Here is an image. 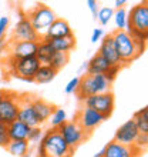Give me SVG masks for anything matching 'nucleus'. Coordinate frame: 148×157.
Returning a JSON list of instances; mask_svg holds the SVG:
<instances>
[{"instance_id":"27","label":"nucleus","mask_w":148,"mask_h":157,"mask_svg":"<svg viewBox=\"0 0 148 157\" xmlns=\"http://www.w3.org/2000/svg\"><path fill=\"white\" fill-rule=\"evenodd\" d=\"M68 59H70V54H67V53H54L53 59L49 63V66L53 67L54 70L58 73V70H61L63 67L68 63Z\"/></svg>"},{"instance_id":"43","label":"nucleus","mask_w":148,"mask_h":157,"mask_svg":"<svg viewBox=\"0 0 148 157\" xmlns=\"http://www.w3.org/2000/svg\"><path fill=\"white\" fill-rule=\"evenodd\" d=\"M24 157H30V154H26V156Z\"/></svg>"},{"instance_id":"16","label":"nucleus","mask_w":148,"mask_h":157,"mask_svg":"<svg viewBox=\"0 0 148 157\" xmlns=\"http://www.w3.org/2000/svg\"><path fill=\"white\" fill-rule=\"evenodd\" d=\"M97 53H98L103 59H105L111 66H118V67L123 66V63L120 60V56L117 54V52H115V47H114V43H113L111 34L105 36V37L101 40V44H100Z\"/></svg>"},{"instance_id":"7","label":"nucleus","mask_w":148,"mask_h":157,"mask_svg":"<svg viewBox=\"0 0 148 157\" xmlns=\"http://www.w3.org/2000/svg\"><path fill=\"white\" fill-rule=\"evenodd\" d=\"M19 110H20V96L16 91H9L4 90L3 100L0 103V117H2V123L10 124L17 120L19 116Z\"/></svg>"},{"instance_id":"33","label":"nucleus","mask_w":148,"mask_h":157,"mask_svg":"<svg viewBox=\"0 0 148 157\" xmlns=\"http://www.w3.org/2000/svg\"><path fill=\"white\" fill-rule=\"evenodd\" d=\"M10 25V19L7 16L0 17V41L6 40V34H7V29Z\"/></svg>"},{"instance_id":"9","label":"nucleus","mask_w":148,"mask_h":157,"mask_svg":"<svg viewBox=\"0 0 148 157\" xmlns=\"http://www.w3.org/2000/svg\"><path fill=\"white\" fill-rule=\"evenodd\" d=\"M104 120H107L103 114L97 113L95 110L90 107L83 106L81 109H78V112L74 116V121H77V124L87 133V136L93 133L94 128H97Z\"/></svg>"},{"instance_id":"8","label":"nucleus","mask_w":148,"mask_h":157,"mask_svg":"<svg viewBox=\"0 0 148 157\" xmlns=\"http://www.w3.org/2000/svg\"><path fill=\"white\" fill-rule=\"evenodd\" d=\"M83 106L93 109L97 113L103 114L105 119H108L113 114V112H114L115 99H114V94L111 91H108V93H103V94H94L87 97L83 101Z\"/></svg>"},{"instance_id":"4","label":"nucleus","mask_w":148,"mask_h":157,"mask_svg":"<svg viewBox=\"0 0 148 157\" xmlns=\"http://www.w3.org/2000/svg\"><path fill=\"white\" fill-rule=\"evenodd\" d=\"M26 17L30 20L33 29L36 30V33L39 34V37H44L49 27L54 23V20L57 19L56 13L51 7H49L47 4H36L31 9H29L27 12H24Z\"/></svg>"},{"instance_id":"12","label":"nucleus","mask_w":148,"mask_h":157,"mask_svg":"<svg viewBox=\"0 0 148 157\" xmlns=\"http://www.w3.org/2000/svg\"><path fill=\"white\" fill-rule=\"evenodd\" d=\"M12 40H17V41H39L40 40L39 34L33 29L30 20L26 17L24 12H20V17H19V20H17L16 26L13 29Z\"/></svg>"},{"instance_id":"11","label":"nucleus","mask_w":148,"mask_h":157,"mask_svg":"<svg viewBox=\"0 0 148 157\" xmlns=\"http://www.w3.org/2000/svg\"><path fill=\"white\" fill-rule=\"evenodd\" d=\"M39 41H7V56L10 59H27L36 57Z\"/></svg>"},{"instance_id":"15","label":"nucleus","mask_w":148,"mask_h":157,"mask_svg":"<svg viewBox=\"0 0 148 157\" xmlns=\"http://www.w3.org/2000/svg\"><path fill=\"white\" fill-rule=\"evenodd\" d=\"M17 120L23 121V123L27 124L29 127H37V126H40L39 119H37L36 113H34L33 107H31V97H30V96L20 97V110H19Z\"/></svg>"},{"instance_id":"30","label":"nucleus","mask_w":148,"mask_h":157,"mask_svg":"<svg viewBox=\"0 0 148 157\" xmlns=\"http://www.w3.org/2000/svg\"><path fill=\"white\" fill-rule=\"evenodd\" d=\"M44 132H43V128L41 126H37V127H31L30 128V133H29V139L27 141L29 143H40L41 137H43Z\"/></svg>"},{"instance_id":"25","label":"nucleus","mask_w":148,"mask_h":157,"mask_svg":"<svg viewBox=\"0 0 148 157\" xmlns=\"http://www.w3.org/2000/svg\"><path fill=\"white\" fill-rule=\"evenodd\" d=\"M67 121V113L63 107H56L49 119L50 128H58Z\"/></svg>"},{"instance_id":"41","label":"nucleus","mask_w":148,"mask_h":157,"mask_svg":"<svg viewBox=\"0 0 148 157\" xmlns=\"http://www.w3.org/2000/svg\"><path fill=\"white\" fill-rule=\"evenodd\" d=\"M94 157H104V149H101L97 154H94Z\"/></svg>"},{"instance_id":"5","label":"nucleus","mask_w":148,"mask_h":157,"mask_svg":"<svg viewBox=\"0 0 148 157\" xmlns=\"http://www.w3.org/2000/svg\"><path fill=\"white\" fill-rule=\"evenodd\" d=\"M111 84L113 83L108 82V78L104 75H84L80 77V86H78L76 96L80 101H84L90 96L103 94V93L111 91Z\"/></svg>"},{"instance_id":"23","label":"nucleus","mask_w":148,"mask_h":157,"mask_svg":"<svg viewBox=\"0 0 148 157\" xmlns=\"http://www.w3.org/2000/svg\"><path fill=\"white\" fill-rule=\"evenodd\" d=\"M6 150L14 157H24L29 154L30 143L27 140H10L6 146Z\"/></svg>"},{"instance_id":"34","label":"nucleus","mask_w":148,"mask_h":157,"mask_svg":"<svg viewBox=\"0 0 148 157\" xmlns=\"http://www.w3.org/2000/svg\"><path fill=\"white\" fill-rule=\"evenodd\" d=\"M120 69H121V67H118V66H111L110 69L105 71V75H104V76L108 78V82H111V83L114 82L115 77H117V75H118Z\"/></svg>"},{"instance_id":"6","label":"nucleus","mask_w":148,"mask_h":157,"mask_svg":"<svg viewBox=\"0 0 148 157\" xmlns=\"http://www.w3.org/2000/svg\"><path fill=\"white\" fill-rule=\"evenodd\" d=\"M6 69L7 73L13 77H17L24 82H34V76L37 70L40 69V62L37 57H27V59H10L6 57Z\"/></svg>"},{"instance_id":"28","label":"nucleus","mask_w":148,"mask_h":157,"mask_svg":"<svg viewBox=\"0 0 148 157\" xmlns=\"http://www.w3.org/2000/svg\"><path fill=\"white\" fill-rule=\"evenodd\" d=\"M113 16H114V9L113 7H101L98 9V13H97L95 19L101 26H105L110 23Z\"/></svg>"},{"instance_id":"44","label":"nucleus","mask_w":148,"mask_h":157,"mask_svg":"<svg viewBox=\"0 0 148 157\" xmlns=\"http://www.w3.org/2000/svg\"><path fill=\"white\" fill-rule=\"evenodd\" d=\"M0 123H2V117H0Z\"/></svg>"},{"instance_id":"22","label":"nucleus","mask_w":148,"mask_h":157,"mask_svg":"<svg viewBox=\"0 0 148 157\" xmlns=\"http://www.w3.org/2000/svg\"><path fill=\"white\" fill-rule=\"evenodd\" d=\"M54 49L50 46V43L47 41V39L41 37L39 40V46H37V53H36V57L37 60L40 62V64H47L49 66L50 60L53 59L54 56Z\"/></svg>"},{"instance_id":"14","label":"nucleus","mask_w":148,"mask_h":157,"mask_svg":"<svg viewBox=\"0 0 148 157\" xmlns=\"http://www.w3.org/2000/svg\"><path fill=\"white\" fill-rule=\"evenodd\" d=\"M141 150L135 146H124L111 140L104 147V157H138Z\"/></svg>"},{"instance_id":"19","label":"nucleus","mask_w":148,"mask_h":157,"mask_svg":"<svg viewBox=\"0 0 148 157\" xmlns=\"http://www.w3.org/2000/svg\"><path fill=\"white\" fill-rule=\"evenodd\" d=\"M111 67V64L100 56L98 53H95L93 57L87 62V70L86 75L94 76V75H105V71Z\"/></svg>"},{"instance_id":"24","label":"nucleus","mask_w":148,"mask_h":157,"mask_svg":"<svg viewBox=\"0 0 148 157\" xmlns=\"http://www.w3.org/2000/svg\"><path fill=\"white\" fill-rule=\"evenodd\" d=\"M56 76H57V71L54 70L53 67L47 66V64H41L40 69L37 70L36 76H34V82L44 84V83H50L51 80H54Z\"/></svg>"},{"instance_id":"37","label":"nucleus","mask_w":148,"mask_h":157,"mask_svg":"<svg viewBox=\"0 0 148 157\" xmlns=\"http://www.w3.org/2000/svg\"><path fill=\"white\" fill-rule=\"evenodd\" d=\"M87 7H88V10L91 12V14L93 16H97V13H98V2H95V0H88L87 2Z\"/></svg>"},{"instance_id":"21","label":"nucleus","mask_w":148,"mask_h":157,"mask_svg":"<svg viewBox=\"0 0 148 157\" xmlns=\"http://www.w3.org/2000/svg\"><path fill=\"white\" fill-rule=\"evenodd\" d=\"M47 39V37H44ZM50 46L54 49L56 53H67L70 54V52L76 47V37L70 36V37H58V39H47Z\"/></svg>"},{"instance_id":"3","label":"nucleus","mask_w":148,"mask_h":157,"mask_svg":"<svg viewBox=\"0 0 148 157\" xmlns=\"http://www.w3.org/2000/svg\"><path fill=\"white\" fill-rule=\"evenodd\" d=\"M128 33L135 40H148V2L135 4L128 12Z\"/></svg>"},{"instance_id":"2","label":"nucleus","mask_w":148,"mask_h":157,"mask_svg":"<svg viewBox=\"0 0 148 157\" xmlns=\"http://www.w3.org/2000/svg\"><path fill=\"white\" fill-rule=\"evenodd\" d=\"M39 157H73L74 150L70 149L57 128L46 130L39 143Z\"/></svg>"},{"instance_id":"32","label":"nucleus","mask_w":148,"mask_h":157,"mask_svg":"<svg viewBox=\"0 0 148 157\" xmlns=\"http://www.w3.org/2000/svg\"><path fill=\"white\" fill-rule=\"evenodd\" d=\"M9 141H10V137L7 132V124L0 123V147H6Z\"/></svg>"},{"instance_id":"42","label":"nucleus","mask_w":148,"mask_h":157,"mask_svg":"<svg viewBox=\"0 0 148 157\" xmlns=\"http://www.w3.org/2000/svg\"><path fill=\"white\" fill-rule=\"evenodd\" d=\"M3 96H4V90H0V103H2V100H3Z\"/></svg>"},{"instance_id":"26","label":"nucleus","mask_w":148,"mask_h":157,"mask_svg":"<svg viewBox=\"0 0 148 157\" xmlns=\"http://www.w3.org/2000/svg\"><path fill=\"white\" fill-rule=\"evenodd\" d=\"M114 23L117 30H127L128 29V12L124 7L114 10Z\"/></svg>"},{"instance_id":"31","label":"nucleus","mask_w":148,"mask_h":157,"mask_svg":"<svg viewBox=\"0 0 148 157\" xmlns=\"http://www.w3.org/2000/svg\"><path fill=\"white\" fill-rule=\"evenodd\" d=\"M78 86H80V77H74L66 84L64 91H66L67 94H76L78 90Z\"/></svg>"},{"instance_id":"36","label":"nucleus","mask_w":148,"mask_h":157,"mask_svg":"<svg viewBox=\"0 0 148 157\" xmlns=\"http://www.w3.org/2000/svg\"><path fill=\"white\" fill-rule=\"evenodd\" d=\"M104 39V30L103 29H94L93 30V33H91V43L95 44V43H98Z\"/></svg>"},{"instance_id":"10","label":"nucleus","mask_w":148,"mask_h":157,"mask_svg":"<svg viewBox=\"0 0 148 157\" xmlns=\"http://www.w3.org/2000/svg\"><path fill=\"white\" fill-rule=\"evenodd\" d=\"M57 130H58V133L61 134L63 139H64V141L67 143V146L73 150L77 149L78 146L88 137L87 133L84 132L77 124V121H74V120H67L66 123L63 124L61 127H58Z\"/></svg>"},{"instance_id":"38","label":"nucleus","mask_w":148,"mask_h":157,"mask_svg":"<svg viewBox=\"0 0 148 157\" xmlns=\"http://www.w3.org/2000/svg\"><path fill=\"white\" fill-rule=\"evenodd\" d=\"M3 56H7V41L6 40L0 41V59Z\"/></svg>"},{"instance_id":"39","label":"nucleus","mask_w":148,"mask_h":157,"mask_svg":"<svg viewBox=\"0 0 148 157\" xmlns=\"http://www.w3.org/2000/svg\"><path fill=\"white\" fill-rule=\"evenodd\" d=\"M124 4H125V0H115L114 7L115 9H121V7H124Z\"/></svg>"},{"instance_id":"29","label":"nucleus","mask_w":148,"mask_h":157,"mask_svg":"<svg viewBox=\"0 0 148 157\" xmlns=\"http://www.w3.org/2000/svg\"><path fill=\"white\" fill-rule=\"evenodd\" d=\"M132 120H134V123H135L140 134H148V119L142 113L137 112L135 114H134V117H132Z\"/></svg>"},{"instance_id":"40","label":"nucleus","mask_w":148,"mask_h":157,"mask_svg":"<svg viewBox=\"0 0 148 157\" xmlns=\"http://www.w3.org/2000/svg\"><path fill=\"white\" fill-rule=\"evenodd\" d=\"M140 112L142 113V114H144V116H145V117H147V119H148V106H145L144 109H141Z\"/></svg>"},{"instance_id":"35","label":"nucleus","mask_w":148,"mask_h":157,"mask_svg":"<svg viewBox=\"0 0 148 157\" xmlns=\"http://www.w3.org/2000/svg\"><path fill=\"white\" fill-rule=\"evenodd\" d=\"M134 146H135V147H138L141 151H142V149L148 147V134H140Z\"/></svg>"},{"instance_id":"20","label":"nucleus","mask_w":148,"mask_h":157,"mask_svg":"<svg viewBox=\"0 0 148 157\" xmlns=\"http://www.w3.org/2000/svg\"><path fill=\"white\" fill-rule=\"evenodd\" d=\"M30 128L27 124H24L20 120H16L7 126V132L10 140H27L29 139Z\"/></svg>"},{"instance_id":"13","label":"nucleus","mask_w":148,"mask_h":157,"mask_svg":"<svg viewBox=\"0 0 148 157\" xmlns=\"http://www.w3.org/2000/svg\"><path fill=\"white\" fill-rule=\"evenodd\" d=\"M138 136H140V132H138L134 120L131 119V120H127L125 123H123L117 128L113 140L124 146H134Z\"/></svg>"},{"instance_id":"17","label":"nucleus","mask_w":148,"mask_h":157,"mask_svg":"<svg viewBox=\"0 0 148 157\" xmlns=\"http://www.w3.org/2000/svg\"><path fill=\"white\" fill-rule=\"evenodd\" d=\"M31 107H33L37 119H39V123H40V126H41L43 123L49 121L50 116H51V113L54 112L56 106L49 103L47 100L40 99V97H31Z\"/></svg>"},{"instance_id":"18","label":"nucleus","mask_w":148,"mask_h":157,"mask_svg":"<svg viewBox=\"0 0 148 157\" xmlns=\"http://www.w3.org/2000/svg\"><path fill=\"white\" fill-rule=\"evenodd\" d=\"M70 36H74V33H73V30H71L70 25H68V21L61 19V17H57L53 25L49 27L44 37L58 39V37H70Z\"/></svg>"},{"instance_id":"1","label":"nucleus","mask_w":148,"mask_h":157,"mask_svg":"<svg viewBox=\"0 0 148 157\" xmlns=\"http://www.w3.org/2000/svg\"><path fill=\"white\" fill-rule=\"evenodd\" d=\"M111 37H113L115 52L120 56V60L123 64L134 62L144 53L147 41L135 40L127 30H114L111 33Z\"/></svg>"}]
</instances>
